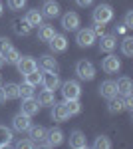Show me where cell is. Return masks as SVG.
Returning a JSON list of instances; mask_svg holds the SVG:
<instances>
[{"label": "cell", "mask_w": 133, "mask_h": 149, "mask_svg": "<svg viewBox=\"0 0 133 149\" xmlns=\"http://www.w3.org/2000/svg\"><path fill=\"white\" fill-rule=\"evenodd\" d=\"M76 74L79 76V80H86V81H91L95 78V68L89 60H79L76 64Z\"/></svg>", "instance_id": "cell-1"}, {"label": "cell", "mask_w": 133, "mask_h": 149, "mask_svg": "<svg viewBox=\"0 0 133 149\" xmlns=\"http://www.w3.org/2000/svg\"><path fill=\"white\" fill-rule=\"evenodd\" d=\"M62 86V95H64V100H79V95H81V88H79V84L76 80H68L64 84H60Z\"/></svg>", "instance_id": "cell-2"}, {"label": "cell", "mask_w": 133, "mask_h": 149, "mask_svg": "<svg viewBox=\"0 0 133 149\" xmlns=\"http://www.w3.org/2000/svg\"><path fill=\"white\" fill-rule=\"evenodd\" d=\"M113 20V8L109 4H100L95 6L93 10V22H100V24H107Z\"/></svg>", "instance_id": "cell-3"}, {"label": "cell", "mask_w": 133, "mask_h": 149, "mask_svg": "<svg viewBox=\"0 0 133 149\" xmlns=\"http://www.w3.org/2000/svg\"><path fill=\"white\" fill-rule=\"evenodd\" d=\"M62 141H64V131L56 127V129L46 131V139L40 145H44V147H58V145H62Z\"/></svg>", "instance_id": "cell-4"}, {"label": "cell", "mask_w": 133, "mask_h": 149, "mask_svg": "<svg viewBox=\"0 0 133 149\" xmlns=\"http://www.w3.org/2000/svg\"><path fill=\"white\" fill-rule=\"evenodd\" d=\"M101 70H103L105 74H117V72L121 70V60L109 52V56H105L103 62H101Z\"/></svg>", "instance_id": "cell-5"}, {"label": "cell", "mask_w": 133, "mask_h": 149, "mask_svg": "<svg viewBox=\"0 0 133 149\" xmlns=\"http://www.w3.org/2000/svg\"><path fill=\"white\" fill-rule=\"evenodd\" d=\"M95 38H97V36L93 34V30L84 28V30H78V34H76V42H78V46H81V48H89L93 42H95Z\"/></svg>", "instance_id": "cell-6"}, {"label": "cell", "mask_w": 133, "mask_h": 149, "mask_svg": "<svg viewBox=\"0 0 133 149\" xmlns=\"http://www.w3.org/2000/svg\"><path fill=\"white\" fill-rule=\"evenodd\" d=\"M12 127L16 129V131H20V133H24V131H28L30 127H32V119H30V115L26 113H16L14 115V119H12Z\"/></svg>", "instance_id": "cell-7"}, {"label": "cell", "mask_w": 133, "mask_h": 149, "mask_svg": "<svg viewBox=\"0 0 133 149\" xmlns=\"http://www.w3.org/2000/svg\"><path fill=\"white\" fill-rule=\"evenodd\" d=\"M60 76L56 74V72H44L42 74V86H44V90H50V92H56L58 88H60Z\"/></svg>", "instance_id": "cell-8"}, {"label": "cell", "mask_w": 133, "mask_h": 149, "mask_svg": "<svg viewBox=\"0 0 133 149\" xmlns=\"http://www.w3.org/2000/svg\"><path fill=\"white\" fill-rule=\"evenodd\" d=\"M40 107H42V105L38 103V100H36L34 95L32 97H22V105H20V111H22V113L32 117V115H36L40 111Z\"/></svg>", "instance_id": "cell-9"}, {"label": "cell", "mask_w": 133, "mask_h": 149, "mask_svg": "<svg viewBox=\"0 0 133 149\" xmlns=\"http://www.w3.org/2000/svg\"><path fill=\"white\" fill-rule=\"evenodd\" d=\"M16 68L20 74H28V72H34V70H38V62L30 56H20V60L16 62Z\"/></svg>", "instance_id": "cell-10"}, {"label": "cell", "mask_w": 133, "mask_h": 149, "mask_svg": "<svg viewBox=\"0 0 133 149\" xmlns=\"http://www.w3.org/2000/svg\"><path fill=\"white\" fill-rule=\"evenodd\" d=\"M62 26H64V30H70V32L78 30L79 28V16L76 12H66L62 16Z\"/></svg>", "instance_id": "cell-11"}, {"label": "cell", "mask_w": 133, "mask_h": 149, "mask_svg": "<svg viewBox=\"0 0 133 149\" xmlns=\"http://www.w3.org/2000/svg\"><path fill=\"white\" fill-rule=\"evenodd\" d=\"M100 95L101 97H105V100H111L113 95H117V88H115V81L113 80H105L100 84Z\"/></svg>", "instance_id": "cell-12"}, {"label": "cell", "mask_w": 133, "mask_h": 149, "mask_svg": "<svg viewBox=\"0 0 133 149\" xmlns=\"http://www.w3.org/2000/svg\"><path fill=\"white\" fill-rule=\"evenodd\" d=\"M70 147L74 149H86L88 147V139H86V135L81 133V131H72L70 133Z\"/></svg>", "instance_id": "cell-13"}, {"label": "cell", "mask_w": 133, "mask_h": 149, "mask_svg": "<svg viewBox=\"0 0 133 149\" xmlns=\"http://www.w3.org/2000/svg\"><path fill=\"white\" fill-rule=\"evenodd\" d=\"M52 119H54V121H68V119H70V111H68L66 103H54Z\"/></svg>", "instance_id": "cell-14"}, {"label": "cell", "mask_w": 133, "mask_h": 149, "mask_svg": "<svg viewBox=\"0 0 133 149\" xmlns=\"http://www.w3.org/2000/svg\"><path fill=\"white\" fill-rule=\"evenodd\" d=\"M115 88H117V95H129L133 92V84L127 76H121L119 80L115 81Z\"/></svg>", "instance_id": "cell-15"}, {"label": "cell", "mask_w": 133, "mask_h": 149, "mask_svg": "<svg viewBox=\"0 0 133 149\" xmlns=\"http://www.w3.org/2000/svg\"><path fill=\"white\" fill-rule=\"evenodd\" d=\"M12 30L18 36H28L30 30H32V26L26 22V18H16V20H12Z\"/></svg>", "instance_id": "cell-16"}, {"label": "cell", "mask_w": 133, "mask_h": 149, "mask_svg": "<svg viewBox=\"0 0 133 149\" xmlns=\"http://www.w3.org/2000/svg\"><path fill=\"white\" fill-rule=\"evenodd\" d=\"M50 48H52V52H66L68 48V38L62 34H54V38L48 42Z\"/></svg>", "instance_id": "cell-17"}, {"label": "cell", "mask_w": 133, "mask_h": 149, "mask_svg": "<svg viewBox=\"0 0 133 149\" xmlns=\"http://www.w3.org/2000/svg\"><path fill=\"white\" fill-rule=\"evenodd\" d=\"M117 48V38L115 36H109V34H103L101 36V42H100V50L101 52H113Z\"/></svg>", "instance_id": "cell-18"}, {"label": "cell", "mask_w": 133, "mask_h": 149, "mask_svg": "<svg viewBox=\"0 0 133 149\" xmlns=\"http://www.w3.org/2000/svg\"><path fill=\"white\" fill-rule=\"evenodd\" d=\"M40 68L44 70V72H58V62H56L54 56L46 54V56L40 58Z\"/></svg>", "instance_id": "cell-19"}, {"label": "cell", "mask_w": 133, "mask_h": 149, "mask_svg": "<svg viewBox=\"0 0 133 149\" xmlns=\"http://www.w3.org/2000/svg\"><path fill=\"white\" fill-rule=\"evenodd\" d=\"M42 10H44V16L56 18V16H60V4L54 2V0H46L44 6H42Z\"/></svg>", "instance_id": "cell-20"}, {"label": "cell", "mask_w": 133, "mask_h": 149, "mask_svg": "<svg viewBox=\"0 0 133 149\" xmlns=\"http://www.w3.org/2000/svg\"><path fill=\"white\" fill-rule=\"evenodd\" d=\"M42 20H44V14L38 10V8H32V10H28L26 12V22L30 24V26H40L42 24Z\"/></svg>", "instance_id": "cell-21"}, {"label": "cell", "mask_w": 133, "mask_h": 149, "mask_svg": "<svg viewBox=\"0 0 133 149\" xmlns=\"http://www.w3.org/2000/svg\"><path fill=\"white\" fill-rule=\"evenodd\" d=\"M56 30L54 26H50V24H40V28H38V38L42 40V42H50L52 38H54Z\"/></svg>", "instance_id": "cell-22"}, {"label": "cell", "mask_w": 133, "mask_h": 149, "mask_svg": "<svg viewBox=\"0 0 133 149\" xmlns=\"http://www.w3.org/2000/svg\"><path fill=\"white\" fill-rule=\"evenodd\" d=\"M46 131H48V129H44L42 125L30 127V129H28V133H30V139H32L36 145H38V143H42V141L46 139Z\"/></svg>", "instance_id": "cell-23"}, {"label": "cell", "mask_w": 133, "mask_h": 149, "mask_svg": "<svg viewBox=\"0 0 133 149\" xmlns=\"http://www.w3.org/2000/svg\"><path fill=\"white\" fill-rule=\"evenodd\" d=\"M107 109H109V113H121L123 109H125V105H123V97H119V95H113V97L109 100Z\"/></svg>", "instance_id": "cell-24"}, {"label": "cell", "mask_w": 133, "mask_h": 149, "mask_svg": "<svg viewBox=\"0 0 133 149\" xmlns=\"http://www.w3.org/2000/svg\"><path fill=\"white\" fill-rule=\"evenodd\" d=\"M38 103H40V105H54V103H56L54 92H50V90H42L40 95H38Z\"/></svg>", "instance_id": "cell-25"}, {"label": "cell", "mask_w": 133, "mask_h": 149, "mask_svg": "<svg viewBox=\"0 0 133 149\" xmlns=\"http://www.w3.org/2000/svg\"><path fill=\"white\" fill-rule=\"evenodd\" d=\"M24 81L26 84H30V86H40L42 84V72H38V70H34V72H28V74H24Z\"/></svg>", "instance_id": "cell-26"}, {"label": "cell", "mask_w": 133, "mask_h": 149, "mask_svg": "<svg viewBox=\"0 0 133 149\" xmlns=\"http://www.w3.org/2000/svg\"><path fill=\"white\" fill-rule=\"evenodd\" d=\"M12 143V129L0 123V147H8Z\"/></svg>", "instance_id": "cell-27"}, {"label": "cell", "mask_w": 133, "mask_h": 149, "mask_svg": "<svg viewBox=\"0 0 133 149\" xmlns=\"http://www.w3.org/2000/svg\"><path fill=\"white\" fill-rule=\"evenodd\" d=\"M2 90H4L6 100H18V97H20V95H18V84H14V81H8Z\"/></svg>", "instance_id": "cell-28"}, {"label": "cell", "mask_w": 133, "mask_h": 149, "mask_svg": "<svg viewBox=\"0 0 133 149\" xmlns=\"http://www.w3.org/2000/svg\"><path fill=\"white\" fill-rule=\"evenodd\" d=\"M121 52H123V56H127V58L133 56V38H129V36H125V38H123Z\"/></svg>", "instance_id": "cell-29"}, {"label": "cell", "mask_w": 133, "mask_h": 149, "mask_svg": "<svg viewBox=\"0 0 133 149\" xmlns=\"http://www.w3.org/2000/svg\"><path fill=\"white\" fill-rule=\"evenodd\" d=\"M64 103H66L70 115H78L79 111H81V103H79V100H66Z\"/></svg>", "instance_id": "cell-30"}, {"label": "cell", "mask_w": 133, "mask_h": 149, "mask_svg": "<svg viewBox=\"0 0 133 149\" xmlns=\"http://www.w3.org/2000/svg\"><path fill=\"white\" fill-rule=\"evenodd\" d=\"M18 60H20V52H18L14 46H12L6 54H4V62H6V64H16Z\"/></svg>", "instance_id": "cell-31"}, {"label": "cell", "mask_w": 133, "mask_h": 149, "mask_svg": "<svg viewBox=\"0 0 133 149\" xmlns=\"http://www.w3.org/2000/svg\"><path fill=\"white\" fill-rule=\"evenodd\" d=\"M93 147L95 149H111V141L105 135H97L95 141H93Z\"/></svg>", "instance_id": "cell-32"}, {"label": "cell", "mask_w": 133, "mask_h": 149, "mask_svg": "<svg viewBox=\"0 0 133 149\" xmlns=\"http://www.w3.org/2000/svg\"><path fill=\"white\" fill-rule=\"evenodd\" d=\"M18 95H20V97H32L34 95V86H30V84L24 81L22 86H18Z\"/></svg>", "instance_id": "cell-33"}, {"label": "cell", "mask_w": 133, "mask_h": 149, "mask_svg": "<svg viewBox=\"0 0 133 149\" xmlns=\"http://www.w3.org/2000/svg\"><path fill=\"white\" fill-rule=\"evenodd\" d=\"M10 48H12V44H10V40H8V38H0V56L4 58V54H6Z\"/></svg>", "instance_id": "cell-34"}, {"label": "cell", "mask_w": 133, "mask_h": 149, "mask_svg": "<svg viewBox=\"0 0 133 149\" xmlns=\"http://www.w3.org/2000/svg\"><path fill=\"white\" fill-rule=\"evenodd\" d=\"M26 6V0H8V8L10 10H22Z\"/></svg>", "instance_id": "cell-35"}, {"label": "cell", "mask_w": 133, "mask_h": 149, "mask_svg": "<svg viewBox=\"0 0 133 149\" xmlns=\"http://www.w3.org/2000/svg\"><path fill=\"white\" fill-rule=\"evenodd\" d=\"M16 147L18 149H30V147H36V143H34L32 139H20V141L16 143Z\"/></svg>", "instance_id": "cell-36"}, {"label": "cell", "mask_w": 133, "mask_h": 149, "mask_svg": "<svg viewBox=\"0 0 133 149\" xmlns=\"http://www.w3.org/2000/svg\"><path fill=\"white\" fill-rule=\"evenodd\" d=\"M93 34H95V36H100V38H101V36L105 34V24L95 22V28H93Z\"/></svg>", "instance_id": "cell-37"}, {"label": "cell", "mask_w": 133, "mask_h": 149, "mask_svg": "<svg viewBox=\"0 0 133 149\" xmlns=\"http://www.w3.org/2000/svg\"><path fill=\"white\" fill-rule=\"evenodd\" d=\"M125 28H127V30H129V28H133V12L131 10L125 14Z\"/></svg>", "instance_id": "cell-38"}, {"label": "cell", "mask_w": 133, "mask_h": 149, "mask_svg": "<svg viewBox=\"0 0 133 149\" xmlns=\"http://www.w3.org/2000/svg\"><path fill=\"white\" fill-rule=\"evenodd\" d=\"M125 32H127L125 24H123V26H115V34H125Z\"/></svg>", "instance_id": "cell-39"}, {"label": "cell", "mask_w": 133, "mask_h": 149, "mask_svg": "<svg viewBox=\"0 0 133 149\" xmlns=\"http://www.w3.org/2000/svg\"><path fill=\"white\" fill-rule=\"evenodd\" d=\"M76 2H78V6H84V8H86V6H89L93 0H76Z\"/></svg>", "instance_id": "cell-40"}, {"label": "cell", "mask_w": 133, "mask_h": 149, "mask_svg": "<svg viewBox=\"0 0 133 149\" xmlns=\"http://www.w3.org/2000/svg\"><path fill=\"white\" fill-rule=\"evenodd\" d=\"M4 102H6V95H4V90L0 88V103H4Z\"/></svg>", "instance_id": "cell-41"}, {"label": "cell", "mask_w": 133, "mask_h": 149, "mask_svg": "<svg viewBox=\"0 0 133 149\" xmlns=\"http://www.w3.org/2000/svg\"><path fill=\"white\" fill-rule=\"evenodd\" d=\"M2 64H4V58L0 56V68H2Z\"/></svg>", "instance_id": "cell-42"}, {"label": "cell", "mask_w": 133, "mask_h": 149, "mask_svg": "<svg viewBox=\"0 0 133 149\" xmlns=\"http://www.w3.org/2000/svg\"><path fill=\"white\" fill-rule=\"evenodd\" d=\"M0 14H2V2H0Z\"/></svg>", "instance_id": "cell-43"}, {"label": "cell", "mask_w": 133, "mask_h": 149, "mask_svg": "<svg viewBox=\"0 0 133 149\" xmlns=\"http://www.w3.org/2000/svg\"><path fill=\"white\" fill-rule=\"evenodd\" d=\"M0 81H2V78H0Z\"/></svg>", "instance_id": "cell-44"}]
</instances>
